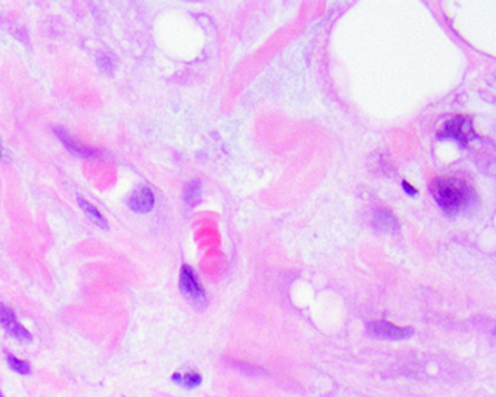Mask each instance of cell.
<instances>
[{
	"mask_svg": "<svg viewBox=\"0 0 496 397\" xmlns=\"http://www.w3.org/2000/svg\"><path fill=\"white\" fill-rule=\"evenodd\" d=\"M431 192L437 204L447 214H457L466 210L475 200V188L457 178H435L431 184Z\"/></svg>",
	"mask_w": 496,
	"mask_h": 397,
	"instance_id": "1",
	"label": "cell"
},
{
	"mask_svg": "<svg viewBox=\"0 0 496 397\" xmlns=\"http://www.w3.org/2000/svg\"><path fill=\"white\" fill-rule=\"evenodd\" d=\"M179 288L186 297V300H190L195 307L205 304V291L201 287L197 274L190 265H183L181 268Z\"/></svg>",
	"mask_w": 496,
	"mask_h": 397,
	"instance_id": "2",
	"label": "cell"
},
{
	"mask_svg": "<svg viewBox=\"0 0 496 397\" xmlns=\"http://www.w3.org/2000/svg\"><path fill=\"white\" fill-rule=\"evenodd\" d=\"M441 134L445 137L456 138L459 143L467 144L475 137L473 121L467 115H457L445 124Z\"/></svg>",
	"mask_w": 496,
	"mask_h": 397,
	"instance_id": "3",
	"label": "cell"
},
{
	"mask_svg": "<svg viewBox=\"0 0 496 397\" xmlns=\"http://www.w3.org/2000/svg\"><path fill=\"white\" fill-rule=\"evenodd\" d=\"M0 325H2L6 329V332L15 339H18L19 342L32 340L31 332L25 326L20 325V321L16 319L15 312L4 303H0Z\"/></svg>",
	"mask_w": 496,
	"mask_h": 397,
	"instance_id": "4",
	"label": "cell"
},
{
	"mask_svg": "<svg viewBox=\"0 0 496 397\" xmlns=\"http://www.w3.org/2000/svg\"><path fill=\"white\" fill-rule=\"evenodd\" d=\"M368 333L374 338L399 340V339H406V338L412 336L413 329L412 328H401L394 324H390V321L380 320V321H373V324L368 325Z\"/></svg>",
	"mask_w": 496,
	"mask_h": 397,
	"instance_id": "5",
	"label": "cell"
},
{
	"mask_svg": "<svg viewBox=\"0 0 496 397\" xmlns=\"http://www.w3.org/2000/svg\"><path fill=\"white\" fill-rule=\"evenodd\" d=\"M54 133H56L59 140L63 143V146L67 148L70 153H73V155H76L79 158H95V156L99 155V152L97 150V148L83 144L82 141H79L73 136H70L63 129L57 127V129H54Z\"/></svg>",
	"mask_w": 496,
	"mask_h": 397,
	"instance_id": "6",
	"label": "cell"
},
{
	"mask_svg": "<svg viewBox=\"0 0 496 397\" xmlns=\"http://www.w3.org/2000/svg\"><path fill=\"white\" fill-rule=\"evenodd\" d=\"M128 207H130V210H133L134 213H138V214H146V213L152 211L155 207L153 191L146 185L138 186L128 198Z\"/></svg>",
	"mask_w": 496,
	"mask_h": 397,
	"instance_id": "7",
	"label": "cell"
},
{
	"mask_svg": "<svg viewBox=\"0 0 496 397\" xmlns=\"http://www.w3.org/2000/svg\"><path fill=\"white\" fill-rule=\"evenodd\" d=\"M78 201H79V206H80V208L83 210L85 215L93 223V225L101 227V229H104V230L108 229V221H107V218L104 217V214H102L95 206H92L87 200H85V198H82V196H78Z\"/></svg>",
	"mask_w": 496,
	"mask_h": 397,
	"instance_id": "8",
	"label": "cell"
},
{
	"mask_svg": "<svg viewBox=\"0 0 496 397\" xmlns=\"http://www.w3.org/2000/svg\"><path fill=\"white\" fill-rule=\"evenodd\" d=\"M374 227L379 232H393L397 229V220L389 210L377 211L374 217Z\"/></svg>",
	"mask_w": 496,
	"mask_h": 397,
	"instance_id": "9",
	"label": "cell"
},
{
	"mask_svg": "<svg viewBox=\"0 0 496 397\" xmlns=\"http://www.w3.org/2000/svg\"><path fill=\"white\" fill-rule=\"evenodd\" d=\"M172 380L185 389H195L201 384L202 377L200 373H197V371H190V373H186V374L174 373Z\"/></svg>",
	"mask_w": 496,
	"mask_h": 397,
	"instance_id": "10",
	"label": "cell"
},
{
	"mask_svg": "<svg viewBox=\"0 0 496 397\" xmlns=\"http://www.w3.org/2000/svg\"><path fill=\"white\" fill-rule=\"evenodd\" d=\"M6 361H8V365L11 367V369L15 371V373L20 374V376H30L32 373L31 365L27 361L19 360L15 355H8Z\"/></svg>",
	"mask_w": 496,
	"mask_h": 397,
	"instance_id": "11",
	"label": "cell"
},
{
	"mask_svg": "<svg viewBox=\"0 0 496 397\" xmlns=\"http://www.w3.org/2000/svg\"><path fill=\"white\" fill-rule=\"evenodd\" d=\"M183 198H185L186 204H190V206H195V204L200 203V200H201V186H200V184L197 181L188 184V186L185 188Z\"/></svg>",
	"mask_w": 496,
	"mask_h": 397,
	"instance_id": "12",
	"label": "cell"
},
{
	"mask_svg": "<svg viewBox=\"0 0 496 397\" xmlns=\"http://www.w3.org/2000/svg\"><path fill=\"white\" fill-rule=\"evenodd\" d=\"M98 66L107 74H112L115 70V61L109 54H99L98 56Z\"/></svg>",
	"mask_w": 496,
	"mask_h": 397,
	"instance_id": "13",
	"label": "cell"
},
{
	"mask_svg": "<svg viewBox=\"0 0 496 397\" xmlns=\"http://www.w3.org/2000/svg\"><path fill=\"white\" fill-rule=\"evenodd\" d=\"M404 188H406L405 191H406L408 194H411V195H415V194H416V188H413L412 185H409V182H406V181H404Z\"/></svg>",
	"mask_w": 496,
	"mask_h": 397,
	"instance_id": "14",
	"label": "cell"
},
{
	"mask_svg": "<svg viewBox=\"0 0 496 397\" xmlns=\"http://www.w3.org/2000/svg\"><path fill=\"white\" fill-rule=\"evenodd\" d=\"M0 397H4V394H2V393H0Z\"/></svg>",
	"mask_w": 496,
	"mask_h": 397,
	"instance_id": "15",
	"label": "cell"
}]
</instances>
